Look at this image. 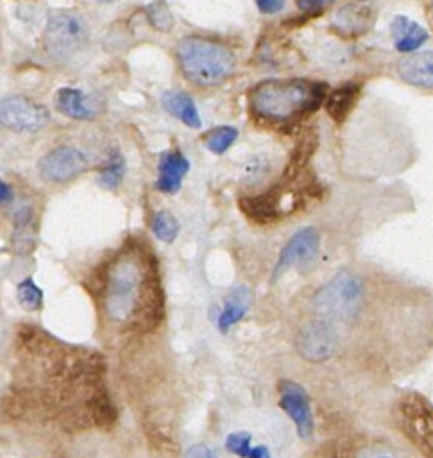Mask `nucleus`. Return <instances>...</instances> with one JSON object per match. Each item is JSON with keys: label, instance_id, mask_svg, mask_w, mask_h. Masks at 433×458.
<instances>
[{"label": "nucleus", "instance_id": "4468645a", "mask_svg": "<svg viewBox=\"0 0 433 458\" xmlns=\"http://www.w3.org/2000/svg\"><path fill=\"white\" fill-rule=\"evenodd\" d=\"M190 168L188 159L181 150H168L161 154L157 166V190L163 193H175Z\"/></svg>", "mask_w": 433, "mask_h": 458}, {"label": "nucleus", "instance_id": "c756f323", "mask_svg": "<svg viewBox=\"0 0 433 458\" xmlns=\"http://www.w3.org/2000/svg\"><path fill=\"white\" fill-rule=\"evenodd\" d=\"M11 199H13V191H11L9 184H7V182H4V181L0 179V204L9 202Z\"/></svg>", "mask_w": 433, "mask_h": 458}, {"label": "nucleus", "instance_id": "412c9836", "mask_svg": "<svg viewBox=\"0 0 433 458\" xmlns=\"http://www.w3.org/2000/svg\"><path fill=\"white\" fill-rule=\"evenodd\" d=\"M238 138V129L231 125H220L213 127L209 132L204 136V145L213 152V154H224Z\"/></svg>", "mask_w": 433, "mask_h": 458}, {"label": "nucleus", "instance_id": "0eeeda50", "mask_svg": "<svg viewBox=\"0 0 433 458\" xmlns=\"http://www.w3.org/2000/svg\"><path fill=\"white\" fill-rule=\"evenodd\" d=\"M320 250V234L315 227L295 231L279 252L274 267V277H279L290 268H308L315 263Z\"/></svg>", "mask_w": 433, "mask_h": 458}, {"label": "nucleus", "instance_id": "f257e3e1", "mask_svg": "<svg viewBox=\"0 0 433 458\" xmlns=\"http://www.w3.org/2000/svg\"><path fill=\"white\" fill-rule=\"evenodd\" d=\"M327 84L308 79H268L247 93L250 113L265 122L286 123L315 113L326 100Z\"/></svg>", "mask_w": 433, "mask_h": 458}, {"label": "nucleus", "instance_id": "c85d7f7f", "mask_svg": "<svg viewBox=\"0 0 433 458\" xmlns=\"http://www.w3.org/2000/svg\"><path fill=\"white\" fill-rule=\"evenodd\" d=\"M247 458H270V451L267 445H256L249 451Z\"/></svg>", "mask_w": 433, "mask_h": 458}, {"label": "nucleus", "instance_id": "423d86ee", "mask_svg": "<svg viewBox=\"0 0 433 458\" xmlns=\"http://www.w3.org/2000/svg\"><path fill=\"white\" fill-rule=\"evenodd\" d=\"M336 331L331 322L322 318L308 320L295 335L297 352L313 363L329 360L336 351Z\"/></svg>", "mask_w": 433, "mask_h": 458}, {"label": "nucleus", "instance_id": "39448f33", "mask_svg": "<svg viewBox=\"0 0 433 458\" xmlns=\"http://www.w3.org/2000/svg\"><path fill=\"white\" fill-rule=\"evenodd\" d=\"M88 30L84 20L75 13L54 14L45 30V47L57 59L70 57L86 41Z\"/></svg>", "mask_w": 433, "mask_h": 458}, {"label": "nucleus", "instance_id": "aec40b11", "mask_svg": "<svg viewBox=\"0 0 433 458\" xmlns=\"http://www.w3.org/2000/svg\"><path fill=\"white\" fill-rule=\"evenodd\" d=\"M123 174H125V159L118 150H113L106 161V166L100 170L98 181L104 188L116 190L123 179Z\"/></svg>", "mask_w": 433, "mask_h": 458}, {"label": "nucleus", "instance_id": "1a4fd4ad", "mask_svg": "<svg viewBox=\"0 0 433 458\" xmlns=\"http://www.w3.org/2000/svg\"><path fill=\"white\" fill-rule=\"evenodd\" d=\"M86 166V156L77 147L70 145H63L47 152L38 163L39 175L50 182H66L82 174Z\"/></svg>", "mask_w": 433, "mask_h": 458}, {"label": "nucleus", "instance_id": "6ab92c4d", "mask_svg": "<svg viewBox=\"0 0 433 458\" xmlns=\"http://www.w3.org/2000/svg\"><path fill=\"white\" fill-rule=\"evenodd\" d=\"M57 109L73 120H89L93 116V109L88 102V97L79 88H61L55 93Z\"/></svg>", "mask_w": 433, "mask_h": 458}, {"label": "nucleus", "instance_id": "7c9ffc66", "mask_svg": "<svg viewBox=\"0 0 433 458\" xmlns=\"http://www.w3.org/2000/svg\"><path fill=\"white\" fill-rule=\"evenodd\" d=\"M428 18H429V21H431V25H433V4H428Z\"/></svg>", "mask_w": 433, "mask_h": 458}, {"label": "nucleus", "instance_id": "a878e982", "mask_svg": "<svg viewBox=\"0 0 433 458\" xmlns=\"http://www.w3.org/2000/svg\"><path fill=\"white\" fill-rule=\"evenodd\" d=\"M354 458H406L404 454H401L399 451H394L386 445H379V444H370L361 447Z\"/></svg>", "mask_w": 433, "mask_h": 458}, {"label": "nucleus", "instance_id": "bb28decb", "mask_svg": "<svg viewBox=\"0 0 433 458\" xmlns=\"http://www.w3.org/2000/svg\"><path fill=\"white\" fill-rule=\"evenodd\" d=\"M184 458H216L215 451H211L208 445L204 444H195L191 447H188Z\"/></svg>", "mask_w": 433, "mask_h": 458}, {"label": "nucleus", "instance_id": "7ed1b4c3", "mask_svg": "<svg viewBox=\"0 0 433 458\" xmlns=\"http://www.w3.org/2000/svg\"><path fill=\"white\" fill-rule=\"evenodd\" d=\"M145 267L134 256H120L107 270L104 288V308L111 320L129 322L145 295Z\"/></svg>", "mask_w": 433, "mask_h": 458}, {"label": "nucleus", "instance_id": "6e6552de", "mask_svg": "<svg viewBox=\"0 0 433 458\" xmlns=\"http://www.w3.org/2000/svg\"><path fill=\"white\" fill-rule=\"evenodd\" d=\"M48 111L27 98V97H7L0 100V123L11 131L18 132H32L39 131L48 122Z\"/></svg>", "mask_w": 433, "mask_h": 458}, {"label": "nucleus", "instance_id": "b1692460", "mask_svg": "<svg viewBox=\"0 0 433 458\" xmlns=\"http://www.w3.org/2000/svg\"><path fill=\"white\" fill-rule=\"evenodd\" d=\"M147 18H149L150 25H152L156 30L168 32V30L172 29V25H174L172 13H170L168 5L163 4V2L149 4V5H147Z\"/></svg>", "mask_w": 433, "mask_h": 458}, {"label": "nucleus", "instance_id": "f03ea898", "mask_svg": "<svg viewBox=\"0 0 433 458\" xmlns=\"http://www.w3.org/2000/svg\"><path fill=\"white\" fill-rule=\"evenodd\" d=\"M177 61L184 77L197 86L224 82L236 68V55L222 43L186 38L177 47Z\"/></svg>", "mask_w": 433, "mask_h": 458}, {"label": "nucleus", "instance_id": "9d476101", "mask_svg": "<svg viewBox=\"0 0 433 458\" xmlns=\"http://www.w3.org/2000/svg\"><path fill=\"white\" fill-rule=\"evenodd\" d=\"M277 390H279V406L295 424L299 437L310 438L313 435L315 420H313V411H311V404L306 390L299 383L290 379H283Z\"/></svg>", "mask_w": 433, "mask_h": 458}, {"label": "nucleus", "instance_id": "5701e85b", "mask_svg": "<svg viewBox=\"0 0 433 458\" xmlns=\"http://www.w3.org/2000/svg\"><path fill=\"white\" fill-rule=\"evenodd\" d=\"M152 233L157 240L172 243L179 233V222L170 211H159L152 218Z\"/></svg>", "mask_w": 433, "mask_h": 458}, {"label": "nucleus", "instance_id": "2eb2a0df", "mask_svg": "<svg viewBox=\"0 0 433 458\" xmlns=\"http://www.w3.org/2000/svg\"><path fill=\"white\" fill-rule=\"evenodd\" d=\"M360 95H361V86L358 82L349 81L336 86L333 91L326 95V100H324L326 113L335 123H344L351 114V111L354 109Z\"/></svg>", "mask_w": 433, "mask_h": 458}, {"label": "nucleus", "instance_id": "cd10ccee", "mask_svg": "<svg viewBox=\"0 0 433 458\" xmlns=\"http://www.w3.org/2000/svg\"><path fill=\"white\" fill-rule=\"evenodd\" d=\"M258 9L261 13H267V14H272V13H277L284 7V2L283 0H258Z\"/></svg>", "mask_w": 433, "mask_h": 458}, {"label": "nucleus", "instance_id": "ddd939ff", "mask_svg": "<svg viewBox=\"0 0 433 458\" xmlns=\"http://www.w3.org/2000/svg\"><path fill=\"white\" fill-rule=\"evenodd\" d=\"M397 73L412 86L433 89V52H419L401 57Z\"/></svg>", "mask_w": 433, "mask_h": 458}, {"label": "nucleus", "instance_id": "f8f14e48", "mask_svg": "<svg viewBox=\"0 0 433 458\" xmlns=\"http://www.w3.org/2000/svg\"><path fill=\"white\" fill-rule=\"evenodd\" d=\"M374 16V9L369 4H344L333 16V27L345 38H356L372 27Z\"/></svg>", "mask_w": 433, "mask_h": 458}, {"label": "nucleus", "instance_id": "393cba45", "mask_svg": "<svg viewBox=\"0 0 433 458\" xmlns=\"http://www.w3.org/2000/svg\"><path fill=\"white\" fill-rule=\"evenodd\" d=\"M225 447L240 456V458H247L249 456V451L252 449L250 447V435L245 433V431H236V433H231L225 440Z\"/></svg>", "mask_w": 433, "mask_h": 458}, {"label": "nucleus", "instance_id": "a211bd4d", "mask_svg": "<svg viewBox=\"0 0 433 458\" xmlns=\"http://www.w3.org/2000/svg\"><path fill=\"white\" fill-rule=\"evenodd\" d=\"M252 302V292L247 286H236L224 302V310L218 315V329L222 333L229 331L234 324H238Z\"/></svg>", "mask_w": 433, "mask_h": 458}, {"label": "nucleus", "instance_id": "dca6fc26", "mask_svg": "<svg viewBox=\"0 0 433 458\" xmlns=\"http://www.w3.org/2000/svg\"><path fill=\"white\" fill-rule=\"evenodd\" d=\"M390 32L394 38V47L403 54H410V52L417 50L428 39V30L422 29L417 21H413L403 14H399L392 20Z\"/></svg>", "mask_w": 433, "mask_h": 458}, {"label": "nucleus", "instance_id": "f3484780", "mask_svg": "<svg viewBox=\"0 0 433 458\" xmlns=\"http://www.w3.org/2000/svg\"><path fill=\"white\" fill-rule=\"evenodd\" d=\"M165 109L179 118L184 125H188L190 129H200L202 122H200V114L199 109L195 106V100L186 93V91H175V89H168L163 93L161 98Z\"/></svg>", "mask_w": 433, "mask_h": 458}, {"label": "nucleus", "instance_id": "20e7f679", "mask_svg": "<svg viewBox=\"0 0 433 458\" xmlns=\"http://www.w3.org/2000/svg\"><path fill=\"white\" fill-rule=\"evenodd\" d=\"M363 301L365 281L351 270H342L317 292L313 306L317 318L333 324L356 318L363 310Z\"/></svg>", "mask_w": 433, "mask_h": 458}, {"label": "nucleus", "instance_id": "4be33fe9", "mask_svg": "<svg viewBox=\"0 0 433 458\" xmlns=\"http://www.w3.org/2000/svg\"><path fill=\"white\" fill-rule=\"evenodd\" d=\"M16 297L18 302L23 310L27 311H36L41 308L43 304V292L41 288L34 283L32 277H25L23 281L18 283L16 286Z\"/></svg>", "mask_w": 433, "mask_h": 458}, {"label": "nucleus", "instance_id": "9b49d317", "mask_svg": "<svg viewBox=\"0 0 433 458\" xmlns=\"http://www.w3.org/2000/svg\"><path fill=\"white\" fill-rule=\"evenodd\" d=\"M288 195H292V188L288 190L284 188V184H277L267 193L242 199L240 208L254 222L268 224L288 211V208L284 206V200L288 199Z\"/></svg>", "mask_w": 433, "mask_h": 458}]
</instances>
